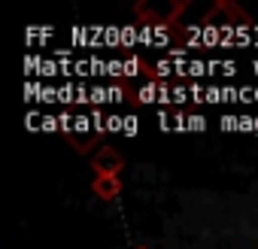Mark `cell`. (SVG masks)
Instances as JSON below:
<instances>
[{"mask_svg": "<svg viewBox=\"0 0 258 249\" xmlns=\"http://www.w3.org/2000/svg\"><path fill=\"white\" fill-rule=\"evenodd\" d=\"M204 28H213V31H240V28H255L252 25V19L237 7V4H231V0H219V4H213V10L204 16V22H201Z\"/></svg>", "mask_w": 258, "mask_h": 249, "instance_id": "cell-1", "label": "cell"}, {"mask_svg": "<svg viewBox=\"0 0 258 249\" xmlns=\"http://www.w3.org/2000/svg\"><path fill=\"white\" fill-rule=\"evenodd\" d=\"M137 100L140 103H161V106H173V82H161L152 79L146 85L137 88Z\"/></svg>", "mask_w": 258, "mask_h": 249, "instance_id": "cell-2", "label": "cell"}, {"mask_svg": "<svg viewBox=\"0 0 258 249\" xmlns=\"http://www.w3.org/2000/svg\"><path fill=\"white\" fill-rule=\"evenodd\" d=\"M91 164H94L97 176H118V170L124 167L121 155H118L112 146H100V149H97V155L91 158Z\"/></svg>", "mask_w": 258, "mask_h": 249, "instance_id": "cell-3", "label": "cell"}, {"mask_svg": "<svg viewBox=\"0 0 258 249\" xmlns=\"http://www.w3.org/2000/svg\"><path fill=\"white\" fill-rule=\"evenodd\" d=\"M137 43H143V46H167L170 43V28H164V25H140Z\"/></svg>", "mask_w": 258, "mask_h": 249, "instance_id": "cell-4", "label": "cell"}, {"mask_svg": "<svg viewBox=\"0 0 258 249\" xmlns=\"http://www.w3.org/2000/svg\"><path fill=\"white\" fill-rule=\"evenodd\" d=\"M91 189H94V195L100 201H115L121 195V179L118 176H94Z\"/></svg>", "mask_w": 258, "mask_h": 249, "instance_id": "cell-5", "label": "cell"}, {"mask_svg": "<svg viewBox=\"0 0 258 249\" xmlns=\"http://www.w3.org/2000/svg\"><path fill=\"white\" fill-rule=\"evenodd\" d=\"M140 73H152V64H146L140 55L121 58V76H140Z\"/></svg>", "mask_w": 258, "mask_h": 249, "instance_id": "cell-6", "label": "cell"}, {"mask_svg": "<svg viewBox=\"0 0 258 249\" xmlns=\"http://www.w3.org/2000/svg\"><path fill=\"white\" fill-rule=\"evenodd\" d=\"M121 134H124V137H137V134H140V118H137V115H124Z\"/></svg>", "mask_w": 258, "mask_h": 249, "instance_id": "cell-7", "label": "cell"}, {"mask_svg": "<svg viewBox=\"0 0 258 249\" xmlns=\"http://www.w3.org/2000/svg\"><path fill=\"white\" fill-rule=\"evenodd\" d=\"M91 125H94V137H106V115L100 109L91 112Z\"/></svg>", "mask_w": 258, "mask_h": 249, "instance_id": "cell-8", "label": "cell"}, {"mask_svg": "<svg viewBox=\"0 0 258 249\" xmlns=\"http://www.w3.org/2000/svg\"><path fill=\"white\" fill-rule=\"evenodd\" d=\"M185 125H188V131H204V128H207V118H204L201 112H188Z\"/></svg>", "mask_w": 258, "mask_h": 249, "instance_id": "cell-9", "label": "cell"}, {"mask_svg": "<svg viewBox=\"0 0 258 249\" xmlns=\"http://www.w3.org/2000/svg\"><path fill=\"white\" fill-rule=\"evenodd\" d=\"M124 115H106V134H121Z\"/></svg>", "mask_w": 258, "mask_h": 249, "instance_id": "cell-10", "label": "cell"}, {"mask_svg": "<svg viewBox=\"0 0 258 249\" xmlns=\"http://www.w3.org/2000/svg\"><path fill=\"white\" fill-rule=\"evenodd\" d=\"M222 131H240V115H222Z\"/></svg>", "mask_w": 258, "mask_h": 249, "instance_id": "cell-11", "label": "cell"}, {"mask_svg": "<svg viewBox=\"0 0 258 249\" xmlns=\"http://www.w3.org/2000/svg\"><path fill=\"white\" fill-rule=\"evenodd\" d=\"M106 76L121 79V58H109V61H106Z\"/></svg>", "mask_w": 258, "mask_h": 249, "instance_id": "cell-12", "label": "cell"}, {"mask_svg": "<svg viewBox=\"0 0 258 249\" xmlns=\"http://www.w3.org/2000/svg\"><path fill=\"white\" fill-rule=\"evenodd\" d=\"M43 131H61L58 115H43Z\"/></svg>", "mask_w": 258, "mask_h": 249, "instance_id": "cell-13", "label": "cell"}, {"mask_svg": "<svg viewBox=\"0 0 258 249\" xmlns=\"http://www.w3.org/2000/svg\"><path fill=\"white\" fill-rule=\"evenodd\" d=\"M252 100H255V103H258V85H255V88H252Z\"/></svg>", "mask_w": 258, "mask_h": 249, "instance_id": "cell-14", "label": "cell"}, {"mask_svg": "<svg viewBox=\"0 0 258 249\" xmlns=\"http://www.w3.org/2000/svg\"><path fill=\"white\" fill-rule=\"evenodd\" d=\"M249 70H255V76H258V61H252V64H249Z\"/></svg>", "mask_w": 258, "mask_h": 249, "instance_id": "cell-15", "label": "cell"}, {"mask_svg": "<svg viewBox=\"0 0 258 249\" xmlns=\"http://www.w3.org/2000/svg\"><path fill=\"white\" fill-rule=\"evenodd\" d=\"M255 134H258V115H255Z\"/></svg>", "mask_w": 258, "mask_h": 249, "instance_id": "cell-16", "label": "cell"}]
</instances>
